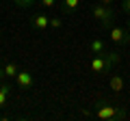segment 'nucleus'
Segmentation results:
<instances>
[{"label": "nucleus", "instance_id": "nucleus-1", "mask_svg": "<svg viewBox=\"0 0 130 121\" xmlns=\"http://www.w3.org/2000/svg\"><path fill=\"white\" fill-rule=\"evenodd\" d=\"M91 115L95 119H102V121H121V119H126L128 112H126L124 106H115L111 102L100 99V102H95V108H93Z\"/></svg>", "mask_w": 130, "mask_h": 121}, {"label": "nucleus", "instance_id": "nucleus-2", "mask_svg": "<svg viewBox=\"0 0 130 121\" xmlns=\"http://www.w3.org/2000/svg\"><path fill=\"white\" fill-rule=\"evenodd\" d=\"M119 63V52L117 50H104L102 54H95L91 58V71L93 74H106Z\"/></svg>", "mask_w": 130, "mask_h": 121}, {"label": "nucleus", "instance_id": "nucleus-3", "mask_svg": "<svg viewBox=\"0 0 130 121\" xmlns=\"http://www.w3.org/2000/svg\"><path fill=\"white\" fill-rule=\"evenodd\" d=\"M93 17L98 19V24L102 28H111L113 22H115V11H113L111 5H104V2H98V5H93Z\"/></svg>", "mask_w": 130, "mask_h": 121}, {"label": "nucleus", "instance_id": "nucleus-4", "mask_svg": "<svg viewBox=\"0 0 130 121\" xmlns=\"http://www.w3.org/2000/svg\"><path fill=\"white\" fill-rule=\"evenodd\" d=\"M108 37H111V41L117 43V46H128L130 43V33L126 28H121V26H111L108 28Z\"/></svg>", "mask_w": 130, "mask_h": 121}, {"label": "nucleus", "instance_id": "nucleus-5", "mask_svg": "<svg viewBox=\"0 0 130 121\" xmlns=\"http://www.w3.org/2000/svg\"><path fill=\"white\" fill-rule=\"evenodd\" d=\"M30 26L32 30H37V33H46L48 28H50V17L46 13H37L35 17H30Z\"/></svg>", "mask_w": 130, "mask_h": 121}, {"label": "nucleus", "instance_id": "nucleus-6", "mask_svg": "<svg viewBox=\"0 0 130 121\" xmlns=\"http://www.w3.org/2000/svg\"><path fill=\"white\" fill-rule=\"evenodd\" d=\"M15 82H18L20 89H30L32 84H35V76H32L28 69H20L18 76H15Z\"/></svg>", "mask_w": 130, "mask_h": 121}, {"label": "nucleus", "instance_id": "nucleus-7", "mask_svg": "<svg viewBox=\"0 0 130 121\" xmlns=\"http://www.w3.org/2000/svg\"><path fill=\"white\" fill-rule=\"evenodd\" d=\"M78 7H80V0H63L61 2V9L65 15H74L78 11Z\"/></svg>", "mask_w": 130, "mask_h": 121}, {"label": "nucleus", "instance_id": "nucleus-8", "mask_svg": "<svg viewBox=\"0 0 130 121\" xmlns=\"http://www.w3.org/2000/svg\"><path fill=\"white\" fill-rule=\"evenodd\" d=\"M124 78H121V76H111V78H108V87H111L113 89V91H115V93H119V91H121V89H124Z\"/></svg>", "mask_w": 130, "mask_h": 121}, {"label": "nucleus", "instance_id": "nucleus-9", "mask_svg": "<svg viewBox=\"0 0 130 121\" xmlns=\"http://www.w3.org/2000/svg\"><path fill=\"white\" fill-rule=\"evenodd\" d=\"M20 71V65L15 63V61H9V63H5V76L7 78H15Z\"/></svg>", "mask_w": 130, "mask_h": 121}, {"label": "nucleus", "instance_id": "nucleus-10", "mask_svg": "<svg viewBox=\"0 0 130 121\" xmlns=\"http://www.w3.org/2000/svg\"><path fill=\"white\" fill-rule=\"evenodd\" d=\"M89 50H91V54H102V52L106 50V43H104L102 39H93V41L89 43Z\"/></svg>", "mask_w": 130, "mask_h": 121}, {"label": "nucleus", "instance_id": "nucleus-11", "mask_svg": "<svg viewBox=\"0 0 130 121\" xmlns=\"http://www.w3.org/2000/svg\"><path fill=\"white\" fill-rule=\"evenodd\" d=\"M9 97H11V87L9 84H0V108L9 102Z\"/></svg>", "mask_w": 130, "mask_h": 121}, {"label": "nucleus", "instance_id": "nucleus-12", "mask_svg": "<svg viewBox=\"0 0 130 121\" xmlns=\"http://www.w3.org/2000/svg\"><path fill=\"white\" fill-rule=\"evenodd\" d=\"M15 7H20V9H28V7H32L37 0H13Z\"/></svg>", "mask_w": 130, "mask_h": 121}, {"label": "nucleus", "instance_id": "nucleus-13", "mask_svg": "<svg viewBox=\"0 0 130 121\" xmlns=\"http://www.w3.org/2000/svg\"><path fill=\"white\" fill-rule=\"evenodd\" d=\"M61 26H63V19H61V17H50V28H54V30H59Z\"/></svg>", "mask_w": 130, "mask_h": 121}, {"label": "nucleus", "instance_id": "nucleus-14", "mask_svg": "<svg viewBox=\"0 0 130 121\" xmlns=\"http://www.w3.org/2000/svg\"><path fill=\"white\" fill-rule=\"evenodd\" d=\"M39 5L46 7V9H52V7L56 5V0H39Z\"/></svg>", "mask_w": 130, "mask_h": 121}, {"label": "nucleus", "instance_id": "nucleus-15", "mask_svg": "<svg viewBox=\"0 0 130 121\" xmlns=\"http://www.w3.org/2000/svg\"><path fill=\"white\" fill-rule=\"evenodd\" d=\"M121 9L126 15H130V0H121Z\"/></svg>", "mask_w": 130, "mask_h": 121}, {"label": "nucleus", "instance_id": "nucleus-16", "mask_svg": "<svg viewBox=\"0 0 130 121\" xmlns=\"http://www.w3.org/2000/svg\"><path fill=\"white\" fill-rule=\"evenodd\" d=\"M7 76H5V67H0V84H2V80H5Z\"/></svg>", "mask_w": 130, "mask_h": 121}, {"label": "nucleus", "instance_id": "nucleus-17", "mask_svg": "<svg viewBox=\"0 0 130 121\" xmlns=\"http://www.w3.org/2000/svg\"><path fill=\"white\" fill-rule=\"evenodd\" d=\"M100 2H104V5H111V2H115V0H100Z\"/></svg>", "mask_w": 130, "mask_h": 121}, {"label": "nucleus", "instance_id": "nucleus-18", "mask_svg": "<svg viewBox=\"0 0 130 121\" xmlns=\"http://www.w3.org/2000/svg\"><path fill=\"white\" fill-rule=\"evenodd\" d=\"M128 28H130V15H128Z\"/></svg>", "mask_w": 130, "mask_h": 121}]
</instances>
